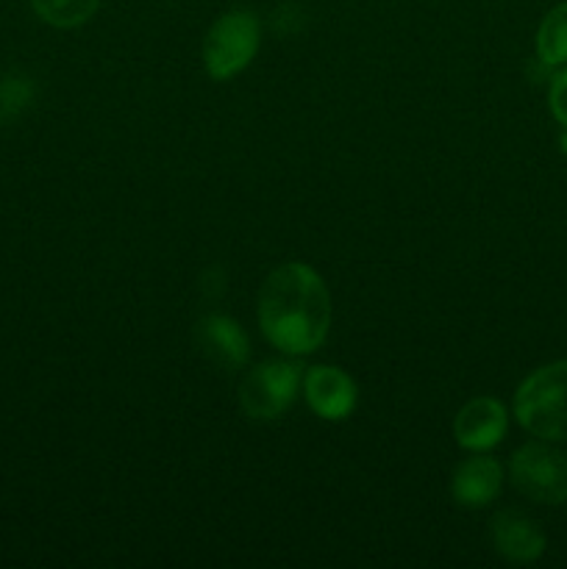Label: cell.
Returning <instances> with one entry per match:
<instances>
[{"instance_id":"cell-8","label":"cell","mask_w":567,"mask_h":569,"mask_svg":"<svg viewBox=\"0 0 567 569\" xmlns=\"http://www.w3.org/2000/svg\"><path fill=\"white\" fill-rule=\"evenodd\" d=\"M195 339H198L206 359H209L211 365L220 367V370L233 372L239 370V367L248 365L250 339L231 317H203V320L198 322V328H195Z\"/></svg>"},{"instance_id":"cell-9","label":"cell","mask_w":567,"mask_h":569,"mask_svg":"<svg viewBox=\"0 0 567 569\" xmlns=\"http://www.w3.org/2000/svg\"><path fill=\"white\" fill-rule=\"evenodd\" d=\"M493 545L511 565H531L545 553V533L531 517L520 511H500L493 517Z\"/></svg>"},{"instance_id":"cell-6","label":"cell","mask_w":567,"mask_h":569,"mask_svg":"<svg viewBox=\"0 0 567 569\" xmlns=\"http://www.w3.org/2000/svg\"><path fill=\"white\" fill-rule=\"evenodd\" d=\"M304 389L309 409L328 422H339L354 415L356 400H359L354 378L339 367H311L304 378Z\"/></svg>"},{"instance_id":"cell-7","label":"cell","mask_w":567,"mask_h":569,"mask_svg":"<svg viewBox=\"0 0 567 569\" xmlns=\"http://www.w3.org/2000/svg\"><path fill=\"white\" fill-rule=\"evenodd\" d=\"M509 417L500 400L495 398H472L470 403L461 406V411L454 420L456 445L472 453L495 448L506 437Z\"/></svg>"},{"instance_id":"cell-11","label":"cell","mask_w":567,"mask_h":569,"mask_svg":"<svg viewBox=\"0 0 567 569\" xmlns=\"http://www.w3.org/2000/svg\"><path fill=\"white\" fill-rule=\"evenodd\" d=\"M537 56L550 67L567 61V3L554 6L539 22Z\"/></svg>"},{"instance_id":"cell-4","label":"cell","mask_w":567,"mask_h":569,"mask_svg":"<svg viewBox=\"0 0 567 569\" xmlns=\"http://www.w3.org/2000/svg\"><path fill=\"white\" fill-rule=\"evenodd\" d=\"M300 381H304V372L292 361L256 365L239 383V406L250 420H278L298 398Z\"/></svg>"},{"instance_id":"cell-10","label":"cell","mask_w":567,"mask_h":569,"mask_svg":"<svg viewBox=\"0 0 567 569\" xmlns=\"http://www.w3.org/2000/svg\"><path fill=\"white\" fill-rule=\"evenodd\" d=\"M500 487H504V470L489 456L465 459L450 478V495L465 509H484L498 498Z\"/></svg>"},{"instance_id":"cell-5","label":"cell","mask_w":567,"mask_h":569,"mask_svg":"<svg viewBox=\"0 0 567 569\" xmlns=\"http://www.w3.org/2000/svg\"><path fill=\"white\" fill-rule=\"evenodd\" d=\"M511 483L523 498L543 506L567 503V456L550 445H523L509 465Z\"/></svg>"},{"instance_id":"cell-13","label":"cell","mask_w":567,"mask_h":569,"mask_svg":"<svg viewBox=\"0 0 567 569\" xmlns=\"http://www.w3.org/2000/svg\"><path fill=\"white\" fill-rule=\"evenodd\" d=\"M33 100V83L22 76H6L0 78V120H11V117L22 114Z\"/></svg>"},{"instance_id":"cell-14","label":"cell","mask_w":567,"mask_h":569,"mask_svg":"<svg viewBox=\"0 0 567 569\" xmlns=\"http://www.w3.org/2000/svg\"><path fill=\"white\" fill-rule=\"evenodd\" d=\"M548 100H550V111H554L556 120L567 128V70L559 72V76L554 78Z\"/></svg>"},{"instance_id":"cell-2","label":"cell","mask_w":567,"mask_h":569,"mask_svg":"<svg viewBox=\"0 0 567 569\" xmlns=\"http://www.w3.org/2000/svg\"><path fill=\"white\" fill-rule=\"evenodd\" d=\"M515 417L543 442H567V359L539 367L517 387Z\"/></svg>"},{"instance_id":"cell-1","label":"cell","mask_w":567,"mask_h":569,"mask_svg":"<svg viewBox=\"0 0 567 569\" xmlns=\"http://www.w3.org/2000/svg\"><path fill=\"white\" fill-rule=\"evenodd\" d=\"M256 317L267 342L281 353H315L331 328V295L309 264L287 261L261 283Z\"/></svg>"},{"instance_id":"cell-12","label":"cell","mask_w":567,"mask_h":569,"mask_svg":"<svg viewBox=\"0 0 567 569\" xmlns=\"http://www.w3.org/2000/svg\"><path fill=\"white\" fill-rule=\"evenodd\" d=\"M98 6L100 0H31V9L37 11L39 20L56 28L83 26L98 11Z\"/></svg>"},{"instance_id":"cell-3","label":"cell","mask_w":567,"mask_h":569,"mask_svg":"<svg viewBox=\"0 0 567 569\" xmlns=\"http://www.w3.org/2000/svg\"><path fill=\"white\" fill-rule=\"evenodd\" d=\"M259 20L250 11H228L211 22L203 39V64L215 81H228L253 61L259 50Z\"/></svg>"}]
</instances>
